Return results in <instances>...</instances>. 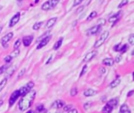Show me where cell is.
<instances>
[{
    "label": "cell",
    "instance_id": "obj_30",
    "mask_svg": "<svg viewBox=\"0 0 134 113\" xmlns=\"http://www.w3.org/2000/svg\"><path fill=\"white\" fill-rule=\"evenodd\" d=\"M70 94L72 96H75L77 94H78V89H77L76 87H74V88H72V90H71Z\"/></svg>",
    "mask_w": 134,
    "mask_h": 113
},
{
    "label": "cell",
    "instance_id": "obj_37",
    "mask_svg": "<svg viewBox=\"0 0 134 113\" xmlns=\"http://www.w3.org/2000/svg\"><path fill=\"white\" fill-rule=\"evenodd\" d=\"M86 69H87V65H84V67L82 68V72L80 73V77H82V76L85 74V72H86Z\"/></svg>",
    "mask_w": 134,
    "mask_h": 113
},
{
    "label": "cell",
    "instance_id": "obj_14",
    "mask_svg": "<svg viewBox=\"0 0 134 113\" xmlns=\"http://www.w3.org/2000/svg\"><path fill=\"white\" fill-rule=\"evenodd\" d=\"M102 64L106 66H112V65H114V64H115V60L111 57L105 58L103 60V61H102Z\"/></svg>",
    "mask_w": 134,
    "mask_h": 113
},
{
    "label": "cell",
    "instance_id": "obj_34",
    "mask_svg": "<svg viewBox=\"0 0 134 113\" xmlns=\"http://www.w3.org/2000/svg\"><path fill=\"white\" fill-rule=\"evenodd\" d=\"M12 59H13V57L12 56H11L10 55H9V56H6L5 57V59H4V61L6 62V63H10V62L12 61Z\"/></svg>",
    "mask_w": 134,
    "mask_h": 113
},
{
    "label": "cell",
    "instance_id": "obj_28",
    "mask_svg": "<svg viewBox=\"0 0 134 113\" xmlns=\"http://www.w3.org/2000/svg\"><path fill=\"white\" fill-rule=\"evenodd\" d=\"M128 109H129V107H128V105L127 104H122V105L121 106V108H120V113H122L123 112H125V111H126V110H128Z\"/></svg>",
    "mask_w": 134,
    "mask_h": 113
},
{
    "label": "cell",
    "instance_id": "obj_15",
    "mask_svg": "<svg viewBox=\"0 0 134 113\" xmlns=\"http://www.w3.org/2000/svg\"><path fill=\"white\" fill-rule=\"evenodd\" d=\"M56 20H57L56 17H53V18H50V19L48 20V21L46 22V24H45V28H52L56 22Z\"/></svg>",
    "mask_w": 134,
    "mask_h": 113
},
{
    "label": "cell",
    "instance_id": "obj_20",
    "mask_svg": "<svg viewBox=\"0 0 134 113\" xmlns=\"http://www.w3.org/2000/svg\"><path fill=\"white\" fill-rule=\"evenodd\" d=\"M118 101L117 98H114V99H112V100H110L109 101L107 102L108 104H110L111 106H112L113 108H115L117 105H118Z\"/></svg>",
    "mask_w": 134,
    "mask_h": 113
},
{
    "label": "cell",
    "instance_id": "obj_27",
    "mask_svg": "<svg viewBox=\"0 0 134 113\" xmlns=\"http://www.w3.org/2000/svg\"><path fill=\"white\" fill-rule=\"evenodd\" d=\"M45 110V108H44V105L43 104H38L36 107V111L38 112H42V111H44Z\"/></svg>",
    "mask_w": 134,
    "mask_h": 113
},
{
    "label": "cell",
    "instance_id": "obj_52",
    "mask_svg": "<svg viewBox=\"0 0 134 113\" xmlns=\"http://www.w3.org/2000/svg\"><path fill=\"white\" fill-rule=\"evenodd\" d=\"M45 113H50V112H45Z\"/></svg>",
    "mask_w": 134,
    "mask_h": 113
},
{
    "label": "cell",
    "instance_id": "obj_25",
    "mask_svg": "<svg viewBox=\"0 0 134 113\" xmlns=\"http://www.w3.org/2000/svg\"><path fill=\"white\" fill-rule=\"evenodd\" d=\"M42 24V22H37V23H35V24L33 25V27H32L33 30H35V31L39 30V28H41Z\"/></svg>",
    "mask_w": 134,
    "mask_h": 113
},
{
    "label": "cell",
    "instance_id": "obj_38",
    "mask_svg": "<svg viewBox=\"0 0 134 113\" xmlns=\"http://www.w3.org/2000/svg\"><path fill=\"white\" fill-rule=\"evenodd\" d=\"M72 108V105H71V104H68V105H66V106H64V111L65 112H67L71 110Z\"/></svg>",
    "mask_w": 134,
    "mask_h": 113
},
{
    "label": "cell",
    "instance_id": "obj_29",
    "mask_svg": "<svg viewBox=\"0 0 134 113\" xmlns=\"http://www.w3.org/2000/svg\"><path fill=\"white\" fill-rule=\"evenodd\" d=\"M19 53H20V51H19V50H14V51L12 52V53H11V56L12 57H17V56H18L19 55Z\"/></svg>",
    "mask_w": 134,
    "mask_h": 113
},
{
    "label": "cell",
    "instance_id": "obj_13",
    "mask_svg": "<svg viewBox=\"0 0 134 113\" xmlns=\"http://www.w3.org/2000/svg\"><path fill=\"white\" fill-rule=\"evenodd\" d=\"M122 16V12L121 11H119V12H118L116 14H115V15H113L112 17H110L109 20H108V21L110 22V23H114L115 24L117 21H118L119 18L121 17Z\"/></svg>",
    "mask_w": 134,
    "mask_h": 113
},
{
    "label": "cell",
    "instance_id": "obj_6",
    "mask_svg": "<svg viewBox=\"0 0 134 113\" xmlns=\"http://www.w3.org/2000/svg\"><path fill=\"white\" fill-rule=\"evenodd\" d=\"M51 39V35H46L45 38H43L42 39H41L40 42L38 44V46H37V49L39 50V49H42V47H44L45 46H46L48 44V42L50 41Z\"/></svg>",
    "mask_w": 134,
    "mask_h": 113
},
{
    "label": "cell",
    "instance_id": "obj_31",
    "mask_svg": "<svg viewBox=\"0 0 134 113\" xmlns=\"http://www.w3.org/2000/svg\"><path fill=\"white\" fill-rule=\"evenodd\" d=\"M129 42L130 45L134 44V34H131L129 38Z\"/></svg>",
    "mask_w": 134,
    "mask_h": 113
},
{
    "label": "cell",
    "instance_id": "obj_26",
    "mask_svg": "<svg viewBox=\"0 0 134 113\" xmlns=\"http://www.w3.org/2000/svg\"><path fill=\"white\" fill-rule=\"evenodd\" d=\"M21 39H18V40H17L15 42V43H14V45H13L14 50H17L18 48L21 46Z\"/></svg>",
    "mask_w": 134,
    "mask_h": 113
},
{
    "label": "cell",
    "instance_id": "obj_45",
    "mask_svg": "<svg viewBox=\"0 0 134 113\" xmlns=\"http://www.w3.org/2000/svg\"><path fill=\"white\" fill-rule=\"evenodd\" d=\"M122 113H131V111L129 109H128V110H126V111H125V112H123Z\"/></svg>",
    "mask_w": 134,
    "mask_h": 113
},
{
    "label": "cell",
    "instance_id": "obj_33",
    "mask_svg": "<svg viewBox=\"0 0 134 113\" xmlns=\"http://www.w3.org/2000/svg\"><path fill=\"white\" fill-rule=\"evenodd\" d=\"M127 3H128V0H122L121 3L118 5V8H122V6H125Z\"/></svg>",
    "mask_w": 134,
    "mask_h": 113
},
{
    "label": "cell",
    "instance_id": "obj_24",
    "mask_svg": "<svg viewBox=\"0 0 134 113\" xmlns=\"http://www.w3.org/2000/svg\"><path fill=\"white\" fill-rule=\"evenodd\" d=\"M128 49H129V46H128V45L127 44H124V45H122V46H121L120 50H119V51L121 52V53H125V52L127 51Z\"/></svg>",
    "mask_w": 134,
    "mask_h": 113
},
{
    "label": "cell",
    "instance_id": "obj_50",
    "mask_svg": "<svg viewBox=\"0 0 134 113\" xmlns=\"http://www.w3.org/2000/svg\"><path fill=\"white\" fill-rule=\"evenodd\" d=\"M17 1H18V2H22L23 0H17Z\"/></svg>",
    "mask_w": 134,
    "mask_h": 113
},
{
    "label": "cell",
    "instance_id": "obj_46",
    "mask_svg": "<svg viewBox=\"0 0 134 113\" xmlns=\"http://www.w3.org/2000/svg\"><path fill=\"white\" fill-rule=\"evenodd\" d=\"M27 113H35V112H34L33 110H30V111H28Z\"/></svg>",
    "mask_w": 134,
    "mask_h": 113
},
{
    "label": "cell",
    "instance_id": "obj_43",
    "mask_svg": "<svg viewBox=\"0 0 134 113\" xmlns=\"http://www.w3.org/2000/svg\"><path fill=\"white\" fill-rule=\"evenodd\" d=\"M133 93H134V91H133V90H131V91H129V93H128V94H127V97H131V96H132V95L133 94Z\"/></svg>",
    "mask_w": 134,
    "mask_h": 113
},
{
    "label": "cell",
    "instance_id": "obj_49",
    "mask_svg": "<svg viewBox=\"0 0 134 113\" xmlns=\"http://www.w3.org/2000/svg\"><path fill=\"white\" fill-rule=\"evenodd\" d=\"M39 0H35V3H38V2H39Z\"/></svg>",
    "mask_w": 134,
    "mask_h": 113
},
{
    "label": "cell",
    "instance_id": "obj_18",
    "mask_svg": "<svg viewBox=\"0 0 134 113\" xmlns=\"http://www.w3.org/2000/svg\"><path fill=\"white\" fill-rule=\"evenodd\" d=\"M15 70H16V67H14V66L10 67L9 68L7 69L6 72V77H10V76L14 73Z\"/></svg>",
    "mask_w": 134,
    "mask_h": 113
},
{
    "label": "cell",
    "instance_id": "obj_42",
    "mask_svg": "<svg viewBox=\"0 0 134 113\" xmlns=\"http://www.w3.org/2000/svg\"><path fill=\"white\" fill-rule=\"evenodd\" d=\"M67 113H78V110L77 109H71L68 111Z\"/></svg>",
    "mask_w": 134,
    "mask_h": 113
},
{
    "label": "cell",
    "instance_id": "obj_16",
    "mask_svg": "<svg viewBox=\"0 0 134 113\" xmlns=\"http://www.w3.org/2000/svg\"><path fill=\"white\" fill-rule=\"evenodd\" d=\"M83 94L85 97H93V96L96 94V91L93 89H88L86 90H85Z\"/></svg>",
    "mask_w": 134,
    "mask_h": 113
},
{
    "label": "cell",
    "instance_id": "obj_11",
    "mask_svg": "<svg viewBox=\"0 0 134 113\" xmlns=\"http://www.w3.org/2000/svg\"><path fill=\"white\" fill-rule=\"evenodd\" d=\"M33 35H28V36H24V38L22 39V42L24 44V46H29L31 42L33 41Z\"/></svg>",
    "mask_w": 134,
    "mask_h": 113
},
{
    "label": "cell",
    "instance_id": "obj_9",
    "mask_svg": "<svg viewBox=\"0 0 134 113\" xmlns=\"http://www.w3.org/2000/svg\"><path fill=\"white\" fill-rule=\"evenodd\" d=\"M13 36V32H9V33H7L6 35H4L3 37L2 38V39H1V42H2V46L6 45L8 42H9V41H10L11 39H12Z\"/></svg>",
    "mask_w": 134,
    "mask_h": 113
},
{
    "label": "cell",
    "instance_id": "obj_3",
    "mask_svg": "<svg viewBox=\"0 0 134 113\" xmlns=\"http://www.w3.org/2000/svg\"><path fill=\"white\" fill-rule=\"evenodd\" d=\"M108 36H109V32H107V31H104V32L101 34V35L100 36V38L96 41L95 44H94V47L98 48L100 46H101L105 42V41L107 40Z\"/></svg>",
    "mask_w": 134,
    "mask_h": 113
},
{
    "label": "cell",
    "instance_id": "obj_23",
    "mask_svg": "<svg viewBox=\"0 0 134 113\" xmlns=\"http://www.w3.org/2000/svg\"><path fill=\"white\" fill-rule=\"evenodd\" d=\"M6 83H7V79L6 78H5L4 79H2L1 81V83H0V92L3 90V88L5 87L6 85Z\"/></svg>",
    "mask_w": 134,
    "mask_h": 113
},
{
    "label": "cell",
    "instance_id": "obj_51",
    "mask_svg": "<svg viewBox=\"0 0 134 113\" xmlns=\"http://www.w3.org/2000/svg\"><path fill=\"white\" fill-rule=\"evenodd\" d=\"M56 113H61V112H56Z\"/></svg>",
    "mask_w": 134,
    "mask_h": 113
},
{
    "label": "cell",
    "instance_id": "obj_1",
    "mask_svg": "<svg viewBox=\"0 0 134 113\" xmlns=\"http://www.w3.org/2000/svg\"><path fill=\"white\" fill-rule=\"evenodd\" d=\"M35 95L36 92L35 90H31L28 94L23 96L21 100L19 101V109L21 111H25L29 108L33 103V101L35 100Z\"/></svg>",
    "mask_w": 134,
    "mask_h": 113
},
{
    "label": "cell",
    "instance_id": "obj_40",
    "mask_svg": "<svg viewBox=\"0 0 134 113\" xmlns=\"http://www.w3.org/2000/svg\"><path fill=\"white\" fill-rule=\"evenodd\" d=\"M25 72V68H23L22 71H21V72H19V74H18V79H20L21 77V76H23V75H24V73Z\"/></svg>",
    "mask_w": 134,
    "mask_h": 113
},
{
    "label": "cell",
    "instance_id": "obj_22",
    "mask_svg": "<svg viewBox=\"0 0 134 113\" xmlns=\"http://www.w3.org/2000/svg\"><path fill=\"white\" fill-rule=\"evenodd\" d=\"M97 16V13L96 12V11H93L92 13H90V14L89 16H88V17H87V21H91L92 19H93L94 17H96Z\"/></svg>",
    "mask_w": 134,
    "mask_h": 113
},
{
    "label": "cell",
    "instance_id": "obj_21",
    "mask_svg": "<svg viewBox=\"0 0 134 113\" xmlns=\"http://www.w3.org/2000/svg\"><path fill=\"white\" fill-rule=\"evenodd\" d=\"M62 42H63V38H61L58 41H56V42L55 44H54V46H53V50H58L59 48L61 46Z\"/></svg>",
    "mask_w": 134,
    "mask_h": 113
},
{
    "label": "cell",
    "instance_id": "obj_7",
    "mask_svg": "<svg viewBox=\"0 0 134 113\" xmlns=\"http://www.w3.org/2000/svg\"><path fill=\"white\" fill-rule=\"evenodd\" d=\"M20 18H21V13L17 12L15 15H14L12 18L10 19V24H9V26L10 28L13 27L14 25L17 24L18 23V21H20Z\"/></svg>",
    "mask_w": 134,
    "mask_h": 113
},
{
    "label": "cell",
    "instance_id": "obj_19",
    "mask_svg": "<svg viewBox=\"0 0 134 113\" xmlns=\"http://www.w3.org/2000/svg\"><path fill=\"white\" fill-rule=\"evenodd\" d=\"M120 79H116L113 80L110 84V87L111 88H115L116 86H118L119 84H120Z\"/></svg>",
    "mask_w": 134,
    "mask_h": 113
},
{
    "label": "cell",
    "instance_id": "obj_12",
    "mask_svg": "<svg viewBox=\"0 0 134 113\" xmlns=\"http://www.w3.org/2000/svg\"><path fill=\"white\" fill-rule=\"evenodd\" d=\"M65 105L64 101H63L62 100H56L52 104V108H61Z\"/></svg>",
    "mask_w": 134,
    "mask_h": 113
},
{
    "label": "cell",
    "instance_id": "obj_36",
    "mask_svg": "<svg viewBox=\"0 0 134 113\" xmlns=\"http://www.w3.org/2000/svg\"><path fill=\"white\" fill-rule=\"evenodd\" d=\"M122 60V54H118L115 56V62L116 63H119Z\"/></svg>",
    "mask_w": 134,
    "mask_h": 113
},
{
    "label": "cell",
    "instance_id": "obj_17",
    "mask_svg": "<svg viewBox=\"0 0 134 113\" xmlns=\"http://www.w3.org/2000/svg\"><path fill=\"white\" fill-rule=\"evenodd\" d=\"M113 108H113L112 106H111L110 104H108L107 103V104L104 107L101 112H102V113H112Z\"/></svg>",
    "mask_w": 134,
    "mask_h": 113
},
{
    "label": "cell",
    "instance_id": "obj_39",
    "mask_svg": "<svg viewBox=\"0 0 134 113\" xmlns=\"http://www.w3.org/2000/svg\"><path fill=\"white\" fill-rule=\"evenodd\" d=\"M7 68V66L6 65H3V66H2V67H0V75L2 74L6 70Z\"/></svg>",
    "mask_w": 134,
    "mask_h": 113
},
{
    "label": "cell",
    "instance_id": "obj_8",
    "mask_svg": "<svg viewBox=\"0 0 134 113\" xmlns=\"http://www.w3.org/2000/svg\"><path fill=\"white\" fill-rule=\"evenodd\" d=\"M20 97V94H19V90H15L14 92H13V94H11L10 100H9V104L10 106H12L13 104L15 103V101L17 100L18 97Z\"/></svg>",
    "mask_w": 134,
    "mask_h": 113
},
{
    "label": "cell",
    "instance_id": "obj_10",
    "mask_svg": "<svg viewBox=\"0 0 134 113\" xmlns=\"http://www.w3.org/2000/svg\"><path fill=\"white\" fill-rule=\"evenodd\" d=\"M96 54H97L96 50H93V51L88 53L85 56V57L83 59V62H89V61H90L92 59H93L94 57H95Z\"/></svg>",
    "mask_w": 134,
    "mask_h": 113
},
{
    "label": "cell",
    "instance_id": "obj_41",
    "mask_svg": "<svg viewBox=\"0 0 134 113\" xmlns=\"http://www.w3.org/2000/svg\"><path fill=\"white\" fill-rule=\"evenodd\" d=\"M105 72H106V70H105L104 68H100V75L104 74Z\"/></svg>",
    "mask_w": 134,
    "mask_h": 113
},
{
    "label": "cell",
    "instance_id": "obj_44",
    "mask_svg": "<svg viewBox=\"0 0 134 113\" xmlns=\"http://www.w3.org/2000/svg\"><path fill=\"white\" fill-rule=\"evenodd\" d=\"M52 58H53V56H50V59H49V60H48V61H46V63H45V64H49V63H50V61H51V60H52Z\"/></svg>",
    "mask_w": 134,
    "mask_h": 113
},
{
    "label": "cell",
    "instance_id": "obj_4",
    "mask_svg": "<svg viewBox=\"0 0 134 113\" xmlns=\"http://www.w3.org/2000/svg\"><path fill=\"white\" fill-rule=\"evenodd\" d=\"M34 86H35V83H34L33 82H29V83L25 85L24 86L21 87V89L18 90L20 96H24L26 94H28V92H30L31 90V89L34 87Z\"/></svg>",
    "mask_w": 134,
    "mask_h": 113
},
{
    "label": "cell",
    "instance_id": "obj_32",
    "mask_svg": "<svg viewBox=\"0 0 134 113\" xmlns=\"http://www.w3.org/2000/svg\"><path fill=\"white\" fill-rule=\"evenodd\" d=\"M84 0H74V3H73V6H77L79 4H81Z\"/></svg>",
    "mask_w": 134,
    "mask_h": 113
},
{
    "label": "cell",
    "instance_id": "obj_35",
    "mask_svg": "<svg viewBox=\"0 0 134 113\" xmlns=\"http://www.w3.org/2000/svg\"><path fill=\"white\" fill-rule=\"evenodd\" d=\"M121 46H122L121 43H118V44L115 45V46H114V50H115V51H119V50H120Z\"/></svg>",
    "mask_w": 134,
    "mask_h": 113
},
{
    "label": "cell",
    "instance_id": "obj_2",
    "mask_svg": "<svg viewBox=\"0 0 134 113\" xmlns=\"http://www.w3.org/2000/svg\"><path fill=\"white\" fill-rule=\"evenodd\" d=\"M60 2V0H48L47 2H45L42 5V10L47 11L52 10L56 5Z\"/></svg>",
    "mask_w": 134,
    "mask_h": 113
},
{
    "label": "cell",
    "instance_id": "obj_5",
    "mask_svg": "<svg viewBox=\"0 0 134 113\" xmlns=\"http://www.w3.org/2000/svg\"><path fill=\"white\" fill-rule=\"evenodd\" d=\"M101 28V25L100 24H97V25H95V26H93L92 28H90L89 29L87 30V35H96V34H97L99 32V31L100 30Z\"/></svg>",
    "mask_w": 134,
    "mask_h": 113
},
{
    "label": "cell",
    "instance_id": "obj_48",
    "mask_svg": "<svg viewBox=\"0 0 134 113\" xmlns=\"http://www.w3.org/2000/svg\"><path fill=\"white\" fill-rule=\"evenodd\" d=\"M2 26H0V33H1V32H2Z\"/></svg>",
    "mask_w": 134,
    "mask_h": 113
},
{
    "label": "cell",
    "instance_id": "obj_47",
    "mask_svg": "<svg viewBox=\"0 0 134 113\" xmlns=\"http://www.w3.org/2000/svg\"><path fill=\"white\" fill-rule=\"evenodd\" d=\"M2 104H3V101H0V107H1Z\"/></svg>",
    "mask_w": 134,
    "mask_h": 113
}]
</instances>
